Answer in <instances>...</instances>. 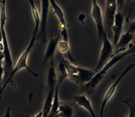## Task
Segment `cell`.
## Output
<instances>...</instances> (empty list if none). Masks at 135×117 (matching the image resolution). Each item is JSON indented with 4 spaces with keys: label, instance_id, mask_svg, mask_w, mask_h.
Instances as JSON below:
<instances>
[{
    "label": "cell",
    "instance_id": "obj_1",
    "mask_svg": "<svg viewBox=\"0 0 135 117\" xmlns=\"http://www.w3.org/2000/svg\"><path fill=\"white\" fill-rule=\"evenodd\" d=\"M31 8L33 20L35 21V27L33 32L32 33V38L29 42L27 48L21 56L19 57L16 65L14 66L13 71L11 72L8 79L5 81L4 84L2 86V87L0 89V98H1L2 95L3 91L6 88L8 84L13 81L15 75L23 68H26L27 71L32 73V75L36 77H38V73L33 71L31 68H30L27 65V60L32 49L35 45V41L36 40V37L39 33L40 23V12H39L36 5L33 2H31L30 3Z\"/></svg>",
    "mask_w": 135,
    "mask_h": 117
},
{
    "label": "cell",
    "instance_id": "obj_2",
    "mask_svg": "<svg viewBox=\"0 0 135 117\" xmlns=\"http://www.w3.org/2000/svg\"><path fill=\"white\" fill-rule=\"evenodd\" d=\"M6 20V1H0V26L2 33V43L4 47V51L3 53L5 56V58L3 62V66L5 71L4 80L5 81V82L9 77L14 68L13 62L5 29Z\"/></svg>",
    "mask_w": 135,
    "mask_h": 117
},
{
    "label": "cell",
    "instance_id": "obj_3",
    "mask_svg": "<svg viewBox=\"0 0 135 117\" xmlns=\"http://www.w3.org/2000/svg\"><path fill=\"white\" fill-rule=\"evenodd\" d=\"M132 53H135V46L133 45L126 51L113 56L99 71L95 72L94 76L88 83L83 86V90L88 91L94 89L103 79L111 68H112L115 65L126 57L127 56Z\"/></svg>",
    "mask_w": 135,
    "mask_h": 117
},
{
    "label": "cell",
    "instance_id": "obj_4",
    "mask_svg": "<svg viewBox=\"0 0 135 117\" xmlns=\"http://www.w3.org/2000/svg\"><path fill=\"white\" fill-rule=\"evenodd\" d=\"M67 78L80 86L88 83L95 73L94 71L76 66L63 59Z\"/></svg>",
    "mask_w": 135,
    "mask_h": 117
},
{
    "label": "cell",
    "instance_id": "obj_5",
    "mask_svg": "<svg viewBox=\"0 0 135 117\" xmlns=\"http://www.w3.org/2000/svg\"><path fill=\"white\" fill-rule=\"evenodd\" d=\"M118 2L116 0L106 1L105 13L104 19L105 31L108 38L110 39L112 34V28L117 13Z\"/></svg>",
    "mask_w": 135,
    "mask_h": 117
},
{
    "label": "cell",
    "instance_id": "obj_6",
    "mask_svg": "<svg viewBox=\"0 0 135 117\" xmlns=\"http://www.w3.org/2000/svg\"><path fill=\"white\" fill-rule=\"evenodd\" d=\"M102 39L103 40L99 60L95 69V72L99 71L113 56L114 48L106 33L104 34Z\"/></svg>",
    "mask_w": 135,
    "mask_h": 117
},
{
    "label": "cell",
    "instance_id": "obj_7",
    "mask_svg": "<svg viewBox=\"0 0 135 117\" xmlns=\"http://www.w3.org/2000/svg\"><path fill=\"white\" fill-rule=\"evenodd\" d=\"M135 67V63H131L127 68L124 70V71L122 72L121 75L117 78L116 81H114L112 84L110 86V87L106 91L105 94L102 100L101 108L100 111V116L101 117H103L104 112L105 108L106 107V104H107L109 101L112 98L113 95L115 94V91L116 90L118 86L121 82L122 79L125 77L126 75L131 70Z\"/></svg>",
    "mask_w": 135,
    "mask_h": 117
},
{
    "label": "cell",
    "instance_id": "obj_8",
    "mask_svg": "<svg viewBox=\"0 0 135 117\" xmlns=\"http://www.w3.org/2000/svg\"><path fill=\"white\" fill-rule=\"evenodd\" d=\"M135 32V22L131 24L130 28L125 33L122 34L117 44L114 47L113 56L122 52H125L129 49L133 45L131 43V41L134 39Z\"/></svg>",
    "mask_w": 135,
    "mask_h": 117
},
{
    "label": "cell",
    "instance_id": "obj_9",
    "mask_svg": "<svg viewBox=\"0 0 135 117\" xmlns=\"http://www.w3.org/2000/svg\"><path fill=\"white\" fill-rule=\"evenodd\" d=\"M91 16L94 22L99 38L102 39L106 33L104 25V20L102 9L97 1H92Z\"/></svg>",
    "mask_w": 135,
    "mask_h": 117
},
{
    "label": "cell",
    "instance_id": "obj_10",
    "mask_svg": "<svg viewBox=\"0 0 135 117\" xmlns=\"http://www.w3.org/2000/svg\"><path fill=\"white\" fill-rule=\"evenodd\" d=\"M50 5L53 9L54 14L59 21V27L60 30L62 40L68 42L67 24L62 9L54 0L50 1Z\"/></svg>",
    "mask_w": 135,
    "mask_h": 117
},
{
    "label": "cell",
    "instance_id": "obj_11",
    "mask_svg": "<svg viewBox=\"0 0 135 117\" xmlns=\"http://www.w3.org/2000/svg\"><path fill=\"white\" fill-rule=\"evenodd\" d=\"M50 6V1L42 0L41 1L40 23L39 31L41 40L43 43H46L47 42L46 28Z\"/></svg>",
    "mask_w": 135,
    "mask_h": 117
},
{
    "label": "cell",
    "instance_id": "obj_12",
    "mask_svg": "<svg viewBox=\"0 0 135 117\" xmlns=\"http://www.w3.org/2000/svg\"><path fill=\"white\" fill-rule=\"evenodd\" d=\"M124 23V16L120 11L117 12L116 14L114 23L112 28V38L113 45L114 47L117 44L121 36Z\"/></svg>",
    "mask_w": 135,
    "mask_h": 117
},
{
    "label": "cell",
    "instance_id": "obj_13",
    "mask_svg": "<svg viewBox=\"0 0 135 117\" xmlns=\"http://www.w3.org/2000/svg\"><path fill=\"white\" fill-rule=\"evenodd\" d=\"M75 103L80 107L84 108L89 114L91 117H96L94 109L89 99L85 94L75 95L74 97Z\"/></svg>",
    "mask_w": 135,
    "mask_h": 117
},
{
    "label": "cell",
    "instance_id": "obj_14",
    "mask_svg": "<svg viewBox=\"0 0 135 117\" xmlns=\"http://www.w3.org/2000/svg\"><path fill=\"white\" fill-rule=\"evenodd\" d=\"M60 36L59 35L56 37H52L50 39L46 50L43 63L45 64L48 61H50V59L54 58V55L55 53L56 50L57 49L58 43L60 41Z\"/></svg>",
    "mask_w": 135,
    "mask_h": 117
},
{
    "label": "cell",
    "instance_id": "obj_15",
    "mask_svg": "<svg viewBox=\"0 0 135 117\" xmlns=\"http://www.w3.org/2000/svg\"><path fill=\"white\" fill-rule=\"evenodd\" d=\"M60 104V103L59 99V86L57 85L54 92L52 105L50 111V114L47 117H55L57 114Z\"/></svg>",
    "mask_w": 135,
    "mask_h": 117
},
{
    "label": "cell",
    "instance_id": "obj_16",
    "mask_svg": "<svg viewBox=\"0 0 135 117\" xmlns=\"http://www.w3.org/2000/svg\"><path fill=\"white\" fill-rule=\"evenodd\" d=\"M73 113V109L71 107L60 104L55 117H72Z\"/></svg>",
    "mask_w": 135,
    "mask_h": 117
},
{
    "label": "cell",
    "instance_id": "obj_17",
    "mask_svg": "<svg viewBox=\"0 0 135 117\" xmlns=\"http://www.w3.org/2000/svg\"><path fill=\"white\" fill-rule=\"evenodd\" d=\"M57 48L61 54L68 56V57L69 58V59L71 61L74 60L71 54H70V46L68 41L62 40L59 41L57 44Z\"/></svg>",
    "mask_w": 135,
    "mask_h": 117
},
{
    "label": "cell",
    "instance_id": "obj_18",
    "mask_svg": "<svg viewBox=\"0 0 135 117\" xmlns=\"http://www.w3.org/2000/svg\"><path fill=\"white\" fill-rule=\"evenodd\" d=\"M124 103L127 105L129 108V113L128 116L127 117H135V107L132 102L129 100H127L124 101Z\"/></svg>",
    "mask_w": 135,
    "mask_h": 117
},
{
    "label": "cell",
    "instance_id": "obj_19",
    "mask_svg": "<svg viewBox=\"0 0 135 117\" xmlns=\"http://www.w3.org/2000/svg\"><path fill=\"white\" fill-rule=\"evenodd\" d=\"M4 74H5V71H4V68L3 66V62H0V89L2 87L1 83L3 79L4 78Z\"/></svg>",
    "mask_w": 135,
    "mask_h": 117
},
{
    "label": "cell",
    "instance_id": "obj_20",
    "mask_svg": "<svg viewBox=\"0 0 135 117\" xmlns=\"http://www.w3.org/2000/svg\"><path fill=\"white\" fill-rule=\"evenodd\" d=\"M4 58H5V56H4V53L0 51V62H3Z\"/></svg>",
    "mask_w": 135,
    "mask_h": 117
},
{
    "label": "cell",
    "instance_id": "obj_21",
    "mask_svg": "<svg viewBox=\"0 0 135 117\" xmlns=\"http://www.w3.org/2000/svg\"><path fill=\"white\" fill-rule=\"evenodd\" d=\"M32 117H42V111H41V112L37 113L36 114L33 115Z\"/></svg>",
    "mask_w": 135,
    "mask_h": 117
}]
</instances>
